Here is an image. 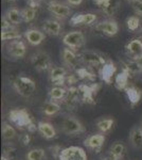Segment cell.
Wrapping results in <instances>:
<instances>
[{"label": "cell", "mask_w": 142, "mask_h": 160, "mask_svg": "<svg viewBox=\"0 0 142 160\" xmlns=\"http://www.w3.org/2000/svg\"><path fill=\"white\" fill-rule=\"evenodd\" d=\"M37 130L42 133V136L44 138L51 140L54 139L56 137V130L53 127L52 124L48 123V122H38L37 124Z\"/></svg>", "instance_id": "obj_23"}, {"label": "cell", "mask_w": 142, "mask_h": 160, "mask_svg": "<svg viewBox=\"0 0 142 160\" xmlns=\"http://www.w3.org/2000/svg\"><path fill=\"white\" fill-rule=\"evenodd\" d=\"M15 29L14 25L12 24V22H10L9 20L7 19L6 16L2 17L1 19V30L2 31H10V30H13Z\"/></svg>", "instance_id": "obj_40"}, {"label": "cell", "mask_w": 142, "mask_h": 160, "mask_svg": "<svg viewBox=\"0 0 142 160\" xmlns=\"http://www.w3.org/2000/svg\"><path fill=\"white\" fill-rule=\"evenodd\" d=\"M137 15H142V0H126Z\"/></svg>", "instance_id": "obj_39"}, {"label": "cell", "mask_w": 142, "mask_h": 160, "mask_svg": "<svg viewBox=\"0 0 142 160\" xmlns=\"http://www.w3.org/2000/svg\"><path fill=\"white\" fill-rule=\"evenodd\" d=\"M62 26L55 19H46L43 24V31L51 37H58L61 34Z\"/></svg>", "instance_id": "obj_21"}, {"label": "cell", "mask_w": 142, "mask_h": 160, "mask_svg": "<svg viewBox=\"0 0 142 160\" xmlns=\"http://www.w3.org/2000/svg\"><path fill=\"white\" fill-rule=\"evenodd\" d=\"M126 27L131 31H136L140 27V19L138 16H130L126 18Z\"/></svg>", "instance_id": "obj_38"}, {"label": "cell", "mask_w": 142, "mask_h": 160, "mask_svg": "<svg viewBox=\"0 0 142 160\" xmlns=\"http://www.w3.org/2000/svg\"><path fill=\"white\" fill-rule=\"evenodd\" d=\"M13 87L15 91L20 96L25 98H29L34 94L36 90V84L34 80L25 76H18L16 79L13 81Z\"/></svg>", "instance_id": "obj_2"}, {"label": "cell", "mask_w": 142, "mask_h": 160, "mask_svg": "<svg viewBox=\"0 0 142 160\" xmlns=\"http://www.w3.org/2000/svg\"><path fill=\"white\" fill-rule=\"evenodd\" d=\"M46 152L44 148H33L25 154V160H45Z\"/></svg>", "instance_id": "obj_32"}, {"label": "cell", "mask_w": 142, "mask_h": 160, "mask_svg": "<svg viewBox=\"0 0 142 160\" xmlns=\"http://www.w3.org/2000/svg\"><path fill=\"white\" fill-rule=\"evenodd\" d=\"M141 127H142V126H141Z\"/></svg>", "instance_id": "obj_50"}, {"label": "cell", "mask_w": 142, "mask_h": 160, "mask_svg": "<svg viewBox=\"0 0 142 160\" xmlns=\"http://www.w3.org/2000/svg\"><path fill=\"white\" fill-rule=\"evenodd\" d=\"M68 76V72L63 66H52L49 71V78L54 87H62L66 84V78Z\"/></svg>", "instance_id": "obj_10"}, {"label": "cell", "mask_w": 142, "mask_h": 160, "mask_svg": "<svg viewBox=\"0 0 142 160\" xmlns=\"http://www.w3.org/2000/svg\"><path fill=\"white\" fill-rule=\"evenodd\" d=\"M20 141H21V143L25 146H28L31 143V141H32V137H31L30 133H25V135L20 137Z\"/></svg>", "instance_id": "obj_43"}, {"label": "cell", "mask_w": 142, "mask_h": 160, "mask_svg": "<svg viewBox=\"0 0 142 160\" xmlns=\"http://www.w3.org/2000/svg\"><path fill=\"white\" fill-rule=\"evenodd\" d=\"M44 0H27V3H28V7H31L33 9H37L42 6Z\"/></svg>", "instance_id": "obj_44"}, {"label": "cell", "mask_w": 142, "mask_h": 160, "mask_svg": "<svg viewBox=\"0 0 142 160\" xmlns=\"http://www.w3.org/2000/svg\"><path fill=\"white\" fill-rule=\"evenodd\" d=\"M3 156H6L7 159L10 160H15L16 159V148L13 144L7 143L4 144L3 146Z\"/></svg>", "instance_id": "obj_37"}, {"label": "cell", "mask_w": 142, "mask_h": 160, "mask_svg": "<svg viewBox=\"0 0 142 160\" xmlns=\"http://www.w3.org/2000/svg\"><path fill=\"white\" fill-rule=\"evenodd\" d=\"M116 72H117V66H116V64L112 61L109 60L101 68L99 72L100 78L106 84H110L112 82L113 76L116 75Z\"/></svg>", "instance_id": "obj_18"}, {"label": "cell", "mask_w": 142, "mask_h": 160, "mask_svg": "<svg viewBox=\"0 0 142 160\" xmlns=\"http://www.w3.org/2000/svg\"><path fill=\"white\" fill-rule=\"evenodd\" d=\"M45 1H47L48 3H50V2H52V1H54V0H45Z\"/></svg>", "instance_id": "obj_49"}, {"label": "cell", "mask_w": 142, "mask_h": 160, "mask_svg": "<svg viewBox=\"0 0 142 160\" xmlns=\"http://www.w3.org/2000/svg\"><path fill=\"white\" fill-rule=\"evenodd\" d=\"M131 77V74L126 69L122 68V71L116 75L115 78V87L119 91H125V89L128 87V79Z\"/></svg>", "instance_id": "obj_22"}, {"label": "cell", "mask_w": 142, "mask_h": 160, "mask_svg": "<svg viewBox=\"0 0 142 160\" xmlns=\"http://www.w3.org/2000/svg\"><path fill=\"white\" fill-rule=\"evenodd\" d=\"M105 142V136L103 133H95L88 136L84 140V145L95 153H100Z\"/></svg>", "instance_id": "obj_17"}, {"label": "cell", "mask_w": 142, "mask_h": 160, "mask_svg": "<svg viewBox=\"0 0 142 160\" xmlns=\"http://www.w3.org/2000/svg\"><path fill=\"white\" fill-rule=\"evenodd\" d=\"M76 75L79 77V79L88 80V81H94L95 78H97V75L94 74V72H92L91 69H90L89 66H87V68L82 66V68H76Z\"/></svg>", "instance_id": "obj_30"}, {"label": "cell", "mask_w": 142, "mask_h": 160, "mask_svg": "<svg viewBox=\"0 0 142 160\" xmlns=\"http://www.w3.org/2000/svg\"><path fill=\"white\" fill-rule=\"evenodd\" d=\"M66 108L70 111L76 110L80 105L82 104L81 96H80L79 88L77 87H69L67 89V95L63 100Z\"/></svg>", "instance_id": "obj_8"}, {"label": "cell", "mask_w": 142, "mask_h": 160, "mask_svg": "<svg viewBox=\"0 0 142 160\" xmlns=\"http://www.w3.org/2000/svg\"><path fill=\"white\" fill-rule=\"evenodd\" d=\"M85 35L81 31H70L63 38V43L70 49H77L84 46Z\"/></svg>", "instance_id": "obj_7"}, {"label": "cell", "mask_w": 142, "mask_h": 160, "mask_svg": "<svg viewBox=\"0 0 142 160\" xmlns=\"http://www.w3.org/2000/svg\"><path fill=\"white\" fill-rule=\"evenodd\" d=\"M130 142L135 148H142V127H134L130 132Z\"/></svg>", "instance_id": "obj_26"}, {"label": "cell", "mask_w": 142, "mask_h": 160, "mask_svg": "<svg viewBox=\"0 0 142 160\" xmlns=\"http://www.w3.org/2000/svg\"><path fill=\"white\" fill-rule=\"evenodd\" d=\"M36 16V9L27 7L21 10V18L24 22H31Z\"/></svg>", "instance_id": "obj_36"}, {"label": "cell", "mask_w": 142, "mask_h": 160, "mask_svg": "<svg viewBox=\"0 0 142 160\" xmlns=\"http://www.w3.org/2000/svg\"><path fill=\"white\" fill-rule=\"evenodd\" d=\"M124 92H125V94H126V97H127L128 102H130V104L131 105V107L136 106L141 100L142 92L137 87H135V86H128L125 89Z\"/></svg>", "instance_id": "obj_24"}, {"label": "cell", "mask_w": 142, "mask_h": 160, "mask_svg": "<svg viewBox=\"0 0 142 160\" xmlns=\"http://www.w3.org/2000/svg\"><path fill=\"white\" fill-rule=\"evenodd\" d=\"M79 81V77L76 75H68L66 78V84H69V87H73Z\"/></svg>", "instance_id": "obj_42"}, {"label": "cell", "mask_w": 142, "mask_h": 160, "mask_svg": "<svg viewBox=\"0 0 142 160\" xmlns=\"http://www.w3.org/2000/svg\"><path fill=\"white\" fill-rule=\"evenodd\" d=\"M62 110L61 105L57 102H54V100L49 99L47 102H45L42 106V112L43 114L47 115V117H52L55 115L56 113H58Z\"/></svg>", "instance_id": "obj_25"}, {"label": "cell", "mask_w": 142, "mask_h": 160, "mask_svg": "<svg viewBox=\"0 0 142 160\" xmlns=\"http://www.w3.org/2000/svg\"><path fill=\"white\" fill-rule=\"evenodd\" d=\"M62 59H63L64 64L70 69H76L79 68V64L81 62L80 56H77L73 49L66 47L62 50Z\"/></svg>", "instance_id": "obj_15"}, {"label": "cell", "mask_w": 142, "mask_h": 160, "mask_svg": "<svg viewBox=\"0 0 142 160\" xmlns=\"http://www.w3.org/2000/svg\"><path fill=\"white\" fill-rule=\"evenodd\" d=\"M113 123H115L113 118H101L97 122V127L101 133H106L112 128Z\"/></svg>", "instance_id": "obj_33"}, {"label": "cell", "mask_w": 142, "mask_h": 160, "mask_svg": "<svg viewBox=\"0 0 142 160\" xmlns=\"http://www.w3.org/2000/svg\"><path fill=\"white\" fill-rule=\"evenodd\" d=\"M1 160H10V159H7L6 156H2V157H1Z\"/></svg>", "instance_id": "obj_48"}, {"label": "cell", "mask_w": 142, "mask_h": 160, "mask_svg": "<svg viewBox=\"0 0 142 160\" xmlns=\"http://www.w3.org/2000/svg\"><path fill=\"white\" fill-rule=\"evenodd\" d=\"M67 95V89L64 87H53L49 90L48 96L54 102H63Z\"/></svg>", "instance_id": "obj_27"}, {"label": "cell", "mask_w": 142, "mask_h": 160, "mask_svg": "<svg viewBox=\"0 0 142 160\" xmlns=\"http://www.w3.org/2000/svg\"><path fill=\"white\" fill-rule=\"evenodd\" d=\"M125 49L131 60H139L142 57V41L140 38H133L126 44Z\"/></svg>", "instance_id": "obj_19"}, {"label": "cell", "mask_w": 142, "mask_h": 160, "mask_svg": "<svg viewBox=\"0 0 142 160\" xmlns=\"http://www.w3.org/2000/svg\"><path fill=\"white\" fill-rule=\"evenodd\" d=\"M49 149L51 151V154H52V156L54 157L55 159H59V156H61V153L62 151H63L64 148H62L61 145H53V146H50Z\"/></svg>", "instance_id": "obj_41"}, {"label": "cell", "mask_w": 142, "mask_h": 160, "mask_svg": "<svg viewBox=\"0 0 142 160\" xmlns=\"http://www.w3.org/2000/svg\"><path fill=\"white\" fill-rule=\"evenodd\" d=\"M31 63L37 72L50 71L52 68L50 56L44 51H37L31 56Z\"/></svg>", "instance_id": "obj_5"}, {"label": "cell", "mask_w": 142, "mask_h": 160, "mask_svg": "<svg viewBox=\"0 0 142 160\" xmlns=\"http://www.w3.org/2000/svg\"><path fill=\"white\" fill-rule=\"evenodd\" d=\"M80 96H81L82 102L89 105H95L94 96L98 94V92L101 89L100 83H92V84H85L82 83L79 87Z\"/></svg>", "instance_id": "obj_4"}, {"label": "cell", "mask_w": 142, "mask_h": 160, "mask_svg": "<svg viewBox=\"0 0 142 160\" xmlns=\"http://www.w3.org/2000/svg\"><path fill=\"white\" fill-rule=\"evenodd\" d=\"M2 137L4 140H13L16 138V130L11 124L3 122L2 123Z\"/></svg>", "instance_id": "obj_34"}, {"label": "cell", "mask_w": 142, "mask_h": 160, "mask_svg": "<svg viewBox=\"0 0 142 160\" xmlns=\"http://www.w3.org/2000/svg\"><path fill=\"white\" fill-rule=\"evenodd\" d=\"M9 120L20 130H27L30 133H33L37 130V126L32 115L25 108H17V109L11 110L9 112Z\"/></svg>", "instance_id": "obj_1"}, {"label": "cell", "mask_w": 142, "mask_h": 160, "mask_svg": "<svg viewBox=\"0 0 142 160\" xmlns=\"http://www.w3.org/2000/svg\"><path fill=\"white\" fill-rule=\"evenodd\" d=\"M48 11L53 14L55 17L61 19H65L71 14V9L67 4L58 1H52L48 3Z\"/></svg>", "instance_id": "obj_12"}, {"label": "cell", "mask_w": 142, "mask_h": 160, "mask_svg": "<svg viewBox=\"0 0 142 160\" xmlns=\"http://www.w3.org/2000/svg\"><path fill=\"white\" fill-rule=\"evenodd\" d=\"M97 20L94 13H76L70 18V25L73 27L77 26H90Z\"/></svg>", "instance_id": "obj_13"}, {"label": "cell", "mask_w": 142, "mask_h": 160, "mask_svg": "<svg viewBox=\"0 0 142 160\" xmlns=\"http://www.w3.org/2000/svg\"><path fill=\"white\" fill-rule=\"evenodd\" d=\"M61 130L67 136H76L85 132L86 129H85V126L81 121L74 117L68 115V117L64 118V120L62 121Z\"/></svg>", "instance_id": "obj_3"}, {"label": "cell", "mask_w": 142, "mask_h": 160, "mask_svg": "<svg viewBox=\"0 0 142 160\" xmlns=\"http://www.w3.org/2000/svg\"><path fill=\"white\" fill-rule=\"evenodd\" d=\"M95 30L100 31L107 37H115L119 32V24L112 19L102 20L95 25Z\"/></svg>", "instance_id": "obj_14"}, {"label": "cell", "mask_w": 142, "mask_h": 160, "mask_svg": "<svg viewBox=\"0 0 142 160\" xmlns=\"http://www.w3.org/2000/svg\"><path fill=\"white\" fill-rule=\"evenodd\" d=\"M92 1L107 16L115 15L120 6V0H92Z\"/></svg>", "instance_id": "obj_16"}, {"label": "cell", "mask_w": 142, "mask_h": 160, "mask_svg": "<svg viewBox=\"0 0 142 160\" xmlns=\"http://www.w3.org/2000/svg\"><path fill=\"white\" fill-rule=\"evenodd\" d=\"M25 38L32 46H37L46 38V33L38 29H28L25 32Z\"/></svg>", "instance_id": "obj_20"}, {"label": "cell", "mask_w": 142, "mask_h": 160, "mask_svg": "<svg viewBox=\"0 0 142 160\" xmlns=\"http://www.w3.org/2000/svg\"><path fill=\"white\" fill-rule=\"evenodd\" d=\"M125 151H126V148H125L124 143L120 141H117L110 146L109 153L112 154V156H115L118 160H121L123 158V156H124Z\"/></svg>", "instance_id": "obj_31"}, {"label": "cell", "mask_w": 142, "mask_h": 160, "mask_svg": "<svg viewBox=\"0 0 142 160\" xmlns=\"http://www.w3.org/2000/svg\"><path fill=\"white\" fill-rule=\"evenodd\" d=\"M58 160H88L84 148L80 146H70L62 151Z\"/></svg>", "instance_id": "obj_9"}, {"label": "cell", "mask_w": 142, "mask_h": 160, "mask_svg": "<svg viewBox=\"0 0 142 160\" xmlns=\"http://www.w3.org/2000/svg\"><path fill=\"white\" fill-rule=\"evenodd\" d=\"M21 38V34L17 29H13L10 31H2L1 32V40L4 42H12Z\"/></svg>", "instance_id": "obj_35"}, {"label": "cell", "mask_w": 142, "mask_h": 160, "mask_svg": "<svg viewBox=\"0 0 142 160\" xmlns=\"http://www.w3.org/2000/svg\"><path fill=\"white\" fill-rule=\"evenodd\" d=\"M7 52L14 59H22L27 53V47L24 41H12L7 45Z\"/></svg>", "instance_id": "obj_11"}, {"label": "cell", "mask_w": 142, "mask_h": 160, "mask_svg": "<svg viewBox=\"0 0 142 160\" xmlns=\"http://www.w3.org/2000/svg\"><path fill=\"white\" fill-rule=\"evenodd\" d=\"M80 59L81 61L85 63L86 65H88L89 68H94V66H101L102 68L106 60L102 55H100L99 52H95L92 50H84L80 53Z\"/></svg>", "instance_id": "obj_6"}, {"label": "cell", "mask_w": 142, "mask_h": 160, "mask_svg": "<svg viewBox=\"0 0 142 160\" xmlns=\"http://www.w3.org/2000/svg\"><path fill=\"white\" fill-rule=\"evenodd\" d=\"M123 68L126 69L131 76L142 74V65L137 60H126L122 62Z\"/></svg>", "instance_id": "obj_28"}, {"label": "cell", "mask_w": 142, "mask_h": 160, "mask_svg": "<svg viewBox=\"0 0 142 160\" xmlns=\"http://www.w3.org/2000/svg\"><path fill=\"white\" fill-rule=\"evenodd\" d=\"M69 4L71 6H80V4L83 2V0H67Z\"/></svg>", "instance_id": "obj_46"}, {"label": "cell", "mask_w": 142, "mask_h": 160, "mask_svg": "<svg viewBox=\"0 0 142 160\" xmlns=\"http://www.w3.org/2000/svg\"><path fill=\"white\" fill-rule=\"evenodd\" d=\"M4 16L7 17V19L9 20L10 22H12L13 25H19L20 22H22V18H21V11L17 9V8H9L7 10L6 14Z\"/></svg>", "instance_id": "obj_29"}, {"label": "cell", "mask_w": 142, "mask_h": 160, "mask_svg": "<svg viewBox=\"0 0 142 160\" xmlns=\"http://www.w3.org/2000/svg\"><path fill=\"white\" fill-rule=\"evenodd\" d=\"M7 3H14V2H16L17 0H6Z\"/></svg>", "instance_id": "obj_47"}, {"label": "cell", "mask_w": 142, "mask_h": 160, "mask_svg": "<svg viewBox=\"0 0 142 160\" xmlns=\"http://www.w3.org/2000/svg\"><path fill=\"white\" fill-rule=\"evenodd\" d=\"M100 160H118L117 158H116L115 156H112V154L109 153V152H107L105 155H103V156H101Z\"/></svg>", "instance_id": "obj_45"}]
</instances>
